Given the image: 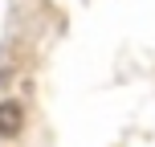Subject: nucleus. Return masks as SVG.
Masks as SVG:
<instances>
[{"instance_id":"obj_1","label":"nucleus","mask_w":155,"mask_h":147,"mask_svg":"<svg viewBox=\"0 0 155 147\" xmlns=\"http://www.w3.org/2000/svg\"><path fill=\"white\" fill-rule=\"evenodd\" d=\"M25 131V106L16 98H4L0 102V139H16Z\"/></svg>"}]
</instances>
